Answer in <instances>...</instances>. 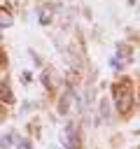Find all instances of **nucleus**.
<instances>
[{
  "label": "nucleus",
  "instance_id": "obj_1",
  "mask_svg": "<svg viewBox=\"0 0 140 149\" xmlns=\"http://www.w3.org/2000/svg\"><path fill=\"white\" fill-rule=\"evenodd\" d=\"M112 93H114V107H117L121 114H126V112L133 107V84H131V79L117 81L114 88H112Z\"/></svg>",
  "mask_w": 140,
  "mask_h": 149
},
{
  "label": "nucleus",
  "instance_id": "obj_4",
  "mask_svg": "<svg viewBox=\"0 0 140 149\" xmlns=\"http://www.w3.org/2000/svg\"><path fill=\"white\" fill-rule=\"evenodd\" d=\"M12 21H14V19H12V14H9L7 9H2V7H0V28L12 26Z\"/></svg>",
  "mask_w": 140,
  "mask_h": 149
},
{
  "label": "nucleus",
  "instance_id": "obj_3",
  "mask_svg": "<svg viewBox=\"0 0 140 149\" xmlns=\"http://www.w3.org/2000/svg\"><path fill=\"white\" fill-rule=\"evenodd\" d=\"M0 100L2 102H12V88L5 81H0Z\"/></svg>",
  "mask_w": 140,
  "mask_h": 149
},
{
  "label": "nucleus",
  "instance_id": "obj_2",
  "mask_svg": "<svg viewBox=\"0 0 140 149\" xmlns=\"http://www.w3.org/2000/svg\"><path fill=\"white\" fill-rule=\"evenodd\" d=\"M63 142L68 144V149H79V133L75 128V123H68L63 130Z\"/></svg>",
  "mask_w": 140,
  "mask_h": 149
}]
</instances>
